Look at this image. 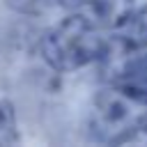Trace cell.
Segmentation results:
<instances>
[{
  "mask_svg": "<svg viewBox=\"0 0 147 147\" xmlns=\"http://www.w3.org/2000/svg\"><path fill=\"white\" fill-rule=\"evenodd\" d=\"M117 34L133 51H145L147 48V2H142V5L136 7V11L131 14V18L126 21V25L122 30H117Z\"/></svg>",
  "mask_w": 147,
  "mask_h": 147,
  "instance_id": "cell-5",
  "label": "cell"
},
{
  "mask_svg": "<svg viewBox=\"0 0 147 147\" xmlns=\"http://www.w3.org/2000/svg\"><path fill=\"white\" fill-rule=\"evenodd\" d=\"M7 5L23 16H44L57 7L55 0H7Z\"/></svg>",
  "mask_w": 147,
  "mask_h": 147,
  "instance_id": "cell-7",
  "label": "cell"
},
{
  "mask_svg": "<svg viewBox=\"0 0 147 147\" xmlns=\"http://www.w3.org/2000/svg\"><path fill=\"white\" fill-rule=\"evenodd\" d=\"M108 41L110 32H103L83 9H76L41 34L39 55L53 71L69 74L101 62Z\"/></svg>",
  "mask_w": 147,
  "mask_h": 147,
  "instance_id": "cell-1",
  "label": "cell"
},
{
  "mask_svg": "<svg viewBox=\"0 0 147 147\" xmlns=\"http://www.w3.org/2000/svg\"><path fill=\"white\" fill-rule=\"evenodd\" d=\"M140 103L122 94L117 87H108L96 94L94 106H92V129L99 133H108L106 142L117 145V140L140 119L142 115Z\"/></svg>",
  "mask_w": 147,
  "mask_h": 147,
  "instance_id": "cell-2",
  "label": "cell"
},
{
  "mask_svg": "<svg viewBox=\"0 0 147 147\" xmlns=\"http://www.w3.org/2000/svg\"><path fill=\"white\" fill-rule=\"evenodd\" d=\"M136 142L147 145V113H142L140 119L117 140V145H136Z\"/></svg>",
  "mask_w": 147,
  "mask_h": 147,
  "instance_id": "cell-8",
  "label": "cell"
},
{
  "mask_svg": "<svg viewBox=\"0 0 147 147\" xmlns=\"http://www.w3.org/2000/svg\"><path fill=\"white\" fill-rule=\"evenodd\" d=\"M21 142L16 106L9 96H0V147H11Z\"/></svg>",
  "mask_w": 147,
  "mask_h": 147,
  "instance_id": "cell-6",
  "label": "cell"
},
{
  "mask_svg": "<svg viewBox=\"0 0 147 147\" xmlns=\"http://www.w3.org/2000/svg\"><path fill=\"white\" fill-rule=\"evenodd\" d=\"M85 2H87V0H55V5H57V7L71 9V11H76V9H83V7H85Z\"/></svg>",
  "mask_w": 147,
  "mask_h": 147,
  "instance_id": "cell-9",
  "label": "cell"
},
{
  "mask_svg": "<svg viewBox=\"0 0 147 147\" xmlns=\"http://www.w3.org/2000/svg\"><path fill=\"white\" fill-rule=\"evenodd\" d=\"M136 7H138L136 0H87L83 11L103 32H117L126 25Z\"/></svg>",
  "mask_w": 147,
  "mask_h": 147,
  "instance_id": "cell-4",
  "label": "cell"
},
{
  "mask_svg": "<svg viewBox=\"0 0 147 147\" xmlns=\"http://www.w3.org/2000/svg\"><path fill=\"white\" fill-rule=\"evenodd\" d=\"M110 85L147 108V48L126 55L110 74Z\"/></svg>",
  "mask_w": 147,
  "mask_h": 147,
  "instance_id": "cell-3",
  "label": "cell"
}]
</instances>
